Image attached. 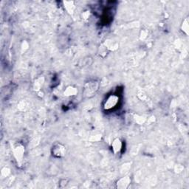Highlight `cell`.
Instances as JSON below:
<instances>
[{
	"mask_svg": "<svg viewBox=\"0 0 189 189\" xmlns=\"http://www.w3.org/2000/svg\"><path fill=\"white\" fill-rule=\"evenodd\" d=\"M99 88V82L95 80L90 81L86 83L84 88V95L86 98L93 96Z\"/></svg>",
	"mask_w": 189,
	"mask_h": 189,
	"instance_id": "1",
	"label": "cell"
},
{
	"mask_svg": "<svg viewBox=\"0 0 189 189\" xmlns=\"http://www.w3.org/2000/svg\"><path fill=\"white\" fill-rule=\"evenodd\" d=\"M119 103V96L117 94H112L108 96L103 103V109L106 111L111 110L114 109Z\"/></svg>",
	"mask_w": 189,
	"mask_h": 189,
	"instance_id": "2",
	"label": "cell"
},
{
	"mask_svg": "<svg viewBox=\"0 0 189 189\" xmlns=\"http://www.w3.org/2000/svg\"><path fill=\"white\" fill-rule=\"evenodd\" d=\"M13 152H14V155L16 158V161L18 163H21L23 160L24 152H25V149L24 146L22 143H16L14 145L13 148Z\"/></svg>",
	"mask_w": 189,
	"mask_h": 189,
	"instance_id": "3",
	"label": "cell"
},
{
	"mask_svg": "<svg viewBox=\"0 0 189 189\" xmlns=\"http://www.w3.org/2000/svg\"><path fill=\"white\" fill-rule=\"evenodd\" d=\"M51 152H52V156H54L55 158H63L66 154V147L61 143H57L52 146Z\"/></svg>",
	"mask_w": 189,
	"mask_h": 189,
	"instance_id": "4",
	"label": "cell"
},
{
	"mask_svg": "<svg viewBox=\"0 0 189 189\" xmlns=\"http://www.w3.org/2000/svg\"><path fill=\"white\" fill-rule=\"evenodd\" d=\"M131 178L128 176L123 177L116 183V187L119 189H126L131 183Z\"/></svg>",
	"mask_w": 189,
	"mask_h": 189,
	"instance_id": "5",
	"label": "cell"
},
{
	"mask_svg": "<svg viewBox=\"0 0 189 189\" xmlns=\"http://www.w3.org/2000/svg\"><path fill=\"white\" fill-rule=\"evenodd\" d=\"M123 146V143L119 137L115 138L111 143V150L114 154H118L121 151Z\"/></svg>",
	"mask_w": 189,
	"mask_h": 189,
	"instance_id": "6",
	"label": "cell"
},
{
	"mask_svg": "<svg viewBox=\"0 0 189 189\" xmlns=\"http://www.w3.org/2000/svg\"><path fill=\"white\" fill-rule=\"evenodd\" d=\"M78 94V89L73 86H69L64 90V94L67 97H73Z\"/></svg>",
	"mask_w": 189,
	"mask_h": 189,
	"instance_id": "7",
	"label": "cell"
},
{
	"mask_svg": "<svg viewBox=\"0 0 189 189\" xmlns=\"http://www.w3.org/2000/svg\"><path fill=\"white\" fill-rule=\"evenodd\" d=\"M64 6L66 10L67 11L69 14H73L75 9V2L73 1H65L64 2Z\"/></svg>",
	"mask_w": 189,
	"mask_h": 189,
	"instance_id": "8",
	"label": "cell"
},
{
	"mask_svg": "<svg viewBox=\"0 0 189 189\" xmlns=\"http://www.w3.org/2000/svg\"><path fill=\"white\" fill-rule=\"evenodd\" d=\"M104 47L107 50H115L118 48V44L116 41L111 40H107L104 42Z\"/></svg>",
	"mask_w": 189,
	"mask_h": 189,
	"instance_id": "9",
	"label": "cell"
},
{
	"mask_svg": "<svg viewBox=\"0 0 189 189\" xmlns=\"http://www.w3.org/2000/svg\"><path fill=\"white\" fill-rule=\"evenodd\" d=\"M181 31H182L183 33H184L186 35H188V31H189V21L188 18L185 19L183 21L182 24H181Z\"/></svg>",
	"mask_w": 189,
	"mask_h": 189,
	"instance_id": "10",
	"label": "cell"
},
{
	"mask_svg": "<svg viewBox=\"0 0 189 189\" xmlns=\"http://www.w3.org/2000/svg\"><path fill=\"white\" fill-rule=\"evenodd\" d=\"M10 174V169H9L8 167H3L2 169H1V177L2 179L6 178V177H8L9 175Z\"/></svg>",
	"mask_w": 189,
	"mask_h": 189,
	"instance_id": "11",
	"label": "cell"
},
{
	"mask_svg": "<svg viewBox=\"0 0 189 189\" xmlns=\"http://www.w3.org/2000/svg\"><path fill=\"white\" fill-rule=\"evenodd\" d=\"M134 120H135V121L137 123V124H138L139 125H142V124H143L145 122L146 118H145V117L141 116V115H135V116H134Z\"/></svg>",
	"mask_w": 189,
	"mask_h": 189,
	"instance_id": "12",
	"label": "cell"
},
{
	"mask_svg": "<svg viewBox=\"0 0 189 189\" xmlns=\"http://www.w3.org/2000/svg\"><path fill=\"white\" fill-rule=\"evenodd\" d=\"M43 82H44V78H39L36 81H35V84H34V89L36 90H39L42 86Z\"/></svg>",
	"mask_w": 189,
	"mask_h": 189,
	"instance_id": "13",
	"label": "cell"
},
{
	"mask_svg": "<svg viewBox=\"0 0 189 189\" xmlns=\"http://www.w3.org/2000/svg\"><path fill=\"white\" fill-rule=\"evenodd\" d=\"M83 18H84V19H87L90 17V13H89V11H85L84 12V14H82Z\"/></svg>",
	"mask_w": 189,
	"mask_h": 189,
	"instance_id": "14",
	"label": "cell"
},
{
	"mask_svg": "<svg viewBox=\"0 0 189 189\" xmlns=\"http://www.w3.org/2000/svg\"><path fill=\"white\" fill-rule=\"evenodd\" d=\"M142 35H143V36H141V39H144L145 37H146V35H147V32L145 31H142Z\"/></svg>",
	"mask_w": 189,
	"mask_h": 189,
	"instance_id": "15",
	"label": "cell"
}]
</instances>
